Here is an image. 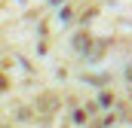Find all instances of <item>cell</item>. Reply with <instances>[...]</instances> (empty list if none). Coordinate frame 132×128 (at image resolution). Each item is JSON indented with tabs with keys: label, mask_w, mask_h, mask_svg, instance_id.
<instances>
[{
	"label": "cell",
	"mask_w": 132,
	"mask_h": 128,
	"mask_svg": "<svg viewBox=\"0 0 132 128\" xmlns=\"http://www.w3.org/2000/svg\"><path fill=\"white\" fill-rule=\"evenodd\" d=\"M0 128H6V125H0Z\"/></svg>",
	"instance_id": "6da1fadb"
}]
</instances>
